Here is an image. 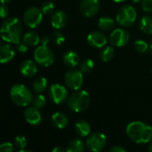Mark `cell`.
<instances>
[{
  "label": "cell",
  "mask_w": 152,
  "mask_h": 152,
  "mask_svg": "<svg viewBox=\"0 0 152 152\" xmlns=\"http://www.w3.org/2000/svg\"><path fill=\"white\" fill-rule=\"evenodd\" d=\"M141 31L146 35H152V18L150 16H143L139 22Z\"/></svg>",
  "instance_id": "cell-22"
},
{
  "label": "cell",
  "mask_w": 152,
  "mask_h": 152,
  "mask_svg": "<svg viewBox=\"0 0 152 152\" xmlns=\"http://www.w3.org/2000/svg\"><path fill=\"white\" fill-rule=\"evenodd\" d=\"M51 120H52V124L55 127H57L59 129L65 128L68 126V124H69V119H68L67 116L65 114L61 113V112H55V113H53V116H52Z\"/></svg>",
  "instance_id": "cell-18"
},
{
  "label": "cell",
  "mask_w": 152,
  "mask_h": 152,
  "mask_svg": "<svg viewBox=\"0 0 152 152\" xmlns=\"http://www.w3.org/2000/svg\"><path fill=\"white\" fill-rule=\"evenodd\" d=\"M8 6L5 4H2V6H1V10H0V13H1V18L2 19H4L7 17L8 15Z\"/></svg>",
  "instance_id": "cell-36"
},
{
  "label": "cell",
  "mask_w": 152,
  "mask_h": 152,
  "mask_svg": "<svg viewBox=\"0 0 152 152\" xmlns=\"http://www.w3.org/2000/svg\"><path fill=\"white\" fill-rule=\"evenodd\" d=\"M52 40H53V42L54 44H56L58 45H61L65 41V36L61 31H54L52 34Z\"/></svg>",
  "instance_id": "cell-31"
},
{
  "label": "cell",
  "mask_w": 152,
  "mask_h": 152,
  "mask_svg": "<svg viewBox=\"0 0 152 152\" xmlns=\"http://www.w3.org/2000/svg\"><path fill=\"white\" fill-rule=\"evenodd\" d=\"M107 37L99 31H94L87 37V43L94 48H102L107 44Z\"/></svg>",
  "instance_id": "cell-14"
},
{
  "label": "cell",
  "mask_w": 152,
  "mask_h": 152,
  "mask_svg": "<svg viewBox=\"0 0 152 152\" xmlns=\"http://www.w3.org/2000/svg\"><path fill=\"white\" fill-rule=\"evenodd\" d=\"M19 152H31V151H28V150H25V149H22V150H20Z\"/></svg>",
  "instance_id": "cell-42"
},
{
  "label": "cell",
  "mask_w": 152,
  "mask_h": 152,
  "mask_svg": "<svg viewBox=\"0 0 152 152\" xmlns=\"http://www.w3.org/2000/svg\"><path fill=\"white\" fill-rule=\"evenodd\" d=\"M90 94L85 90H77L68 100V107L74 112L86 110L90 104Z\"/></svg>",
  "instance_id": "cell-4"
},
{
  "label": "cell",
  "mask_w": 152,
  "mask_h": 152,
  "mask_svg": "<svg viewBox=\"0 0 152 152\" xmlns=\"http://www.w3.org/2000/svg\"><path fill=\"white\" fill-rule=\"evenodd\" d=\"M39 109L32 106V107H28L24 110L23 116L25 120L31 126H38L42 122V115L40 111L38 110Z\"/></svg>",
  "instance_id": "cell-13"
},
{
  "label": "cell",
  "mask_w": 152,
  "mask_h": 152,
  "mask_svg": "<svg viewBox=\"0 0 152 152\" xmlns=\"http://www.w3.org/2000/svg\"><path fill=\"white\" fill-rule=\"evenodd\" d=\"M14 151V147L11 142H3L0 145V151L2 152H12Z\"/></svg>",
  "instance_id": "cell-33"
},
{
  "label": "cell",
  "mask_w": 152,
  "mask_h": 152,
  "mask_svg": "<svg viewBox=\"0 0 152 152\" xmlns=\"http://www.w3.org/2000/svg\"><path fill=\"white\" fill-rule=\"evenodd\" d=\"M148 151L150 152H152V142L150 143V145H149V148H148Z\"/></svg>",
  "instance_id": "cell-40"
},
{
  "label": "cell",
  "mask_w": 152,
  "mask_h": 152,
  "mask_svg": "<svg viewBox=\"0 0 152 152\" xmlns=\"http://www.w3.org/2000/svg\"><path fill=\"white\" fill-rule=\"evenodd\" d=\"M113 56H114V49L112 46H107L100 53V58L104 62L110 61L113 58Z\"/></svg>",
  "instance_id": "cell-26"
},
{
  "label": "cell",
  "mask_w": 152,
  "mask_h": 152,
  "mask_svg": "<svg viewBox=\"0 0 152 152\" xmlns=\"http://www.w3.org/2000/svg\"><path fill=\"white\" fill-rule=\"evenodd\" d=\"M142 10L146 12H152V0H142Z\"/></svg>",
  "instance_id": "cell-34"
},
{
  "label": "cell",
  "mask_w": 152,
  "mask_h": 152,
  "mask_svg": "<svg viewBox=\"0 0 152 152\" xmlns=\"http://www.w3.org/2000/svg\"><path fill=\"white\" fill-rule=\"evenodd\" d=\"M115 26L114 20L110 16H102L98 20V27L102 30H111Z\"/></svg>",
  "instance_id": "cell-23"
},
{
  "label": "cell",
  "mask_w": 152,
  "mask_h": 152,
  "mask_svg": "<svg viewBox=\"0 0 152 152\" xmlns=\"http://www.w3.org/2000/svg\"><path fill=\"white\" fill-rule=\"evenodd\" d=\"M132 1H133L134 3H135V4H137V3H140V2H141L142 0H132Z\"/></svg>",
  "instance_id": "cell-44"
},
{
  "label": "cell",
  "mask_w": 152,
  "mask_h": 152,
  "mask_svg": "<svg viewBox=\"0 0 152 152\" xmlns=\"http://www.w3.org/2000/svg\"><path fill=\"white\" fill-rule=\"evenodd\" d=\"M94 67V62L91 60V59H86L84 60L79 66V69L83 72V73H89L93 70Z\"/></svg>",
  "instance_id": "cell-27"
},
{
  "label": "cell",
  "mask_w": 152,
  "mask_h": 152,
  "mask_svg": "<svg viewBox=\"0 0 152 152\" xmlns=\"http://www.w3.org/2000/svg\"><path fill=\"white\" fill-rule=\"evenodd\" d=\"M126 134L135 143H147L152 140V127L142 121H134L126 126Z\"/></svg>",
  "instance_id": "cell-1"
},
{
  "label": "cell",
  "mask_w": 152,
  "mask_h": 152,
  "mask_svg": "<svg viewBox=\"0 0 152 152\" xmlns=\"http://www.w3.org/2000/svg\"><path fill=\"white\" fill-rule=\"evenodd\" d=\"M34 1H37V0H34Z\"/></svg>",
  "instance_id": "cell-46"
},
{
  "label": "cell",
  "mask_w": 152,
  "mask_h": 152,
  "mask_svg": "<svg viewBox=\"0 0 152 152\" xmlns=\"http://www.w3.org/2000/svg\"><path fill=\"white\" fill-rule=\"evenodd\" d=\"M15 55L14 49L12 45L5 44L2 45L0 47V61L1 63H8L10 62Z\"/></svg>",
  "instance_id": "cell-17"
},
{
  "label": "cell",
  "mask_w": 152,
  "mask_h": 152,
  "mask_svg": "<svg viewBox=\"0 0 152 152\" xmlns=\"http://www.w3.org/2000/svg\"><path fill=\"white\" fill-rule=\"evenodd\" d=\"M32 104L34 107L37 108V109H42L45 106L46 104V99L44 95L38 94L37 96H36L34 99H33V102H32Z\"/></svg>",
  "instance_id": "cell-29"
},
{
  "label": "cell",
  "mask_w": 152,
  "mask_h": 152,
  "mask_svg": "<svg viewBox=\"0 0 152 152\" xmlns=\"http://www.w3.org/2000/svg\"><path fill=\"white\" fill-rule=\"evenodd\" d=\"M53 152H64L65 151V150L63 149V148H61V147H55L54 149H53Z\"/></svg>",
  "instance_id": "cell-39"
},
{
  "label": "cell",
  "mask_w": 152,
  "mask_h": 152,
  "mask_svg": "<svg viewBox=\"0 0 152 152\" xmlns=\"http://www.w3.org/2000/svg\"><path fill=\"white\" fill-rule=\"evenodd\" d=\"M43 20V12L41 9L32 6L26 10L23 14V22L30 28H37Z\"/></svg>",
  "instance_id": "cell-7"
},
{
  "label": "cell",
  "mask_w": 152,
  "mask_h": 152,
  "mask_svg": "<svg viewBox=\"0 0 152 152\" xmlns=\"http://www.w3.org/2000/svg\"><path fill=\"white\" fill-rule=\"evenodd\" d=\"M63 62L66 66L74 68L79 63V56L74 51H68L63 55Z\"/></svg>",
  "instance_id": "cell-19"
},
{
  "label": "cell",
  "mask_w": 152,
  "mask_h": 152,
  "mask_svg": "<svg viewBox=\"0 0 152 152\" xmlns=\"http://www.w3.org/2000/svg\"><path fill=\"white\" fill-rule=\"evenodd\" d=\"M16 50L19 53H25L28 50V45H26L23 41L22 42H19V43L16 44Z\"/></svg>",
  "instance_id": "cell-35"
},
{
  "label": "cell",
  "mask_w": 152,
  "mask_h": 152,
  "mask_svg": "<svg viewBox=\"0 0 152 152\" xmlns=\"http://www.w3.org/2000/svg\"><path fill=\"white\" fill-rule=\"evenodd\" d=\"M49 42H50V37L48 36H44L43 37H41V41H40L41 45H47L49 44Z\"/></svg>",
  "instance_id": "cell-38"
},
{
  "label": "cell",
  "mask_w": 152,
  "mask_h": 152,
  "mask_svg": "<svg viewBox=\"0 0 152 152\" xmlns=\"http://www.w3.org/2000/svg\"><path fill=\"white\" fill-rule=\"evenodd\" d=\"M68 91L66 87L61 84H53L49 89V96L55 104H62L68 99Z\"/></svg>",
  "instance_id": "cell-10"
},
{
  "label": "cell",
  "mask_w": 152,
  "mask_h": 152,
  "mask_svg": "<svg viewBox=\"0 0 152 152\" xmlns=\"http://www.w3.org/2000/svg\"><path fill=\"white\" fill-rule=\"evenodd\" d=\"M80 12L86 17H93L96 15L100 9L99 0H81Z\"/></svg>",
  "instance_id": "cell-12"
},
{
  "label": "cell",
  "mask_w": 152,
  "mask_h": 152,
  "mask_svg": "<svg viewBox=\"0 0 152 152\" xmlns=\"http://www.w3.org/2000/svg\"><path fill=\"white\" fill-rule=\"evenodd\" d=\"M41 10L44 14L45 15H50L54 12V4L51 1H46L42 4L41 5Z\"/></svg>",
  "instance_id": "cell-30"
},
{
  "label": "cell",
  "mask_w": 152,
  "mask_h": 152,
  "mask_svg": "<svg viewBox=\"0 0 152 152\" xmlns=\"http://www.w3.org/2000/svg\"><path fill=\"white\" fill-rule=\"evenodd\" d=\"M22 41L26 45H28V46H36V45H37L40 43L41 38L39 37V36L36 32H34V31H28V32H26L23 35Z\"/></svg>",
  "instance_id": "cell-21"
},
{
  "label": "cell",
  "mask_w": 152,
  "mask_h": 152,
  "mask_svg": "<svg viewBox=\"0 0 152 152\" xmlns=\"http://www.w3.org/2000/svg\"><path fill=\"white\" fill-rule=\"evenodd\" d=\"M48 82L47 79L44 77H39L36 78L33 82V90L36 94H42L47 88Z\"/></svg>",
  "instance_id": "cell-24"
},
{
  "label": "cell",
  "mask_w": 152,
  "mask_h": 152,
  "mask_svg": "<svg viewBox=\"0 0 152 152\" xmlns=\"http://www.w3.org/2000/svg\"><path fill=\"white\" fill-rule=\"evenodd\" d=\"M76 133L81 137H86L91 134V126L88 122L85 120H79L76 123L75 126Z\"/></svg>",
  "instance_id": "cell-20"
},
{
  "label": "cell",
  "mask_w": 152,
  "mask_h": 152,
  "mask_svg": "<svg viewBox=\"0 0 152 152\" xmlns=\"http://www.w3.org/2000/svg\"><path fill=\"white\" fill-rule=\"evenodd\" d=\"M38 68L37 61L32 60H26L24 61L20 67V71L22 76L26 77H32L37 73Z\"/></svg>",
  "instance_id": "cell-15"
},
{
  "label": "cell",
  "mask_w": 152,
  "mask_h": 152,
  "mask_svg": "<svg viewBox=\"0 0 152 152\" xmlns=\"http://www.w3.org/2000/svg\"><path fill=\"white\" fill-rule=\"evenodd\" d=\"M110 152H126V150L125 148H123V147L119 146V145H116V146H114V147L110 148Z\"/></svg>",
  "instance_id": "cell-37"
},
{
  "label": "cell",
  "mask_w": 152,
  "mask_h": 152,
  "mask_svg": "<svg viewBox=\"0 0 152 152\" xmlns=\"http://www.w3.org/2000/svg\"><path fill=\"white\" fill-rule=\"evenodd\" d=\"M130 40V34L124 28H116L114 29L110 36V44L117 47L125 46Z\"/></svg>",
  "instance_id": "cell-11"
},
{
  "label": "cell",
  "mask_w": 152,
  "mask_h": 152,
  "mask_svg": "<svg viewBox=\"0 0 152 152\" xmlns=\"http://www.w3.org/2000/svg\"><path fill=\"white\" fill-rule=\"evenodd\" d=\"M107 145V137L105 134L95 132L91 134L86 142V146L87 150L93 152H98L102 151Z\"/></svg>",
  "instance_id": "cell-8"
},
{
  "label": "cell",
  "mask_w": 152,
  "mask_h": 152,
  "mask_svg": "<svg viewBox=\"0 0 152 152\" xmlns=\"http://www.w3.org/2000/svg\"><path fill=\"white\" fill-rule=\"evenodd\" d=\"M14 144L20 150L25 149L27 147V139L23 135H18L14 140Z\"/></svg>",
  "instance_id": "cell-32"
},
{
  "label": "cell",
  "mask_w": 152,
  "mask_h": 152,
  "mask_svg": "<svg viewBox=\"0 0 152 152\" xmlns=\"http://www.w3.org/2000/svg\"><path fill=\"white\" fill-rule=\"evenodd\" d=\"M137 17L136 10L130 4L123 5L118 12L116 16L117 22L122 27H130L132 26Z\"/></svg>",
  "instance_id": "cell-5"
},
{
  "label": "cell",
  "mask_w": 152,
  "mask_h": 152,
  "mask_svg": "<svg viewBox=\"0 0 152 152\" xmlns=\"http://www.w3.org/2000/svg\"><path fill=\"white\" fill-rule=\"evenodd\" d=\"M150 50H151V52L152 53V42L151 43V45H150Z\"/></svg>",
  "instance_id": "cell-45"
},
{
  "label": "cell",
  "mask_w": 152,
  "mask_h": 152,
  "mask_svg": "<svg viewBox=\"0 0 152 152\" xmlns=\"http://www.w3.org/2000/svg\"><path fill=\"white\" fill-rule=\"evenodd\" d=\"M134 49L140 53H145L150 49V45L144 40H136L134 42Z\"/></svg>",
  "instance_id": "cell-28"
},
{
  "label": "cell",
  "mask_w": 152,
  "mask_h": 152,
  "mask_svg": "<svg viewBox=\"0 0 152 152\" xmlns=\"http://www.w3.org/2000/svg\"><path fill=\"white\" fill-rule=\"evenodd\" d=\"M34 60L37 64L43 67L51 66L55 60V56L53 52L47 47V45H39L36 48L34 52Z\"/></svg>",
  "instance_id": "cell-6"
},
{
  "label": "cell",
  "mask_w": 152,
  "mask_h": 152,
  "mask_svg": "<svg viewBox=\"0 0 152 152\" xmlns=\"http://www.w3.org/2000/svg\"><path fill=\"white\" fill-rule=\"evenodd\" d=\"M84 150H85V143L79 139L72 140L71 142H69L66 148V151L68 152H82L84 151Z\"/></svg>",
  "instance_id": "cell-25"
},
{
  "label": "cell",
  "mask_w": 152,
  "mask_h": 152,
  "mask_svg": "<svg viewBox=\"0 0 152 152\" xmlns=\"http://www.w3.org/2000/svg\"><path fill=\"white\" fill-rule=\"evenodd\" d=\"M64 82L68 88L71 90H79L84 83L83 72L79 69H70L64 77Z\"/></svg>",
  "instance_id": "cell-9"
},
{
  "label": "cell",
  "mask_w": 152,
  "mask_h": 152,
  "mask_svg": "<svg viewBox=\"0 0 152 152\" xmlns=\"http://www.w3.org/2000/svg\"><path fill=\"white\" fill-rule=\"evenodd\" d=\"M11 1H12V0H1L2 4H7V3L11 2Z\"/></svg>",
  "instance_id": "cell-41"
},
{
  "label": "cell",
  "mask_w": 152,
  "mask_h": 152,
  "mask_svg": "<svg viewBox=\"0 0 152 152\" xmlns=\"http://www.w3.org/2000/svg\"><path fill=\"white\" fill-rule=\"evenodd\" d=\"M68 21V16L66 12H64L61 10L55 11L51 17V24L55 29H61L62 28Z\"/></svg>",
  "instance_id": "cell-16"
},
{
  "label": "cell",
  "mask_w": 152,
  "mask_h": 152,
  "mask_svg": "<svg viewBox=\"0 0 152 152\" xmlns=\"http://www.w3.org/2000/svg\"><path fill=\"white\" fill-rule=\"evenodd\" d=\"M21 31V22L18 18L15 17L4 20L0 28L1 37L3 40L12 44H17L20 42Z\"/></svg>",
  "instance_id": "cell-2"
},
{
  "label": "cell",
  "mask_w": 152,
  "mask_h": 152,
  "mask_svg": "<svg viewBox=\"0 0 152 152\" xmlns=\"http://www.w3.org/2000/svg\"><path fill=\"white\" fill-rule=\"evenodd\" d=\"M10 97L12 102L20 107H26L32 103L33 94L31 91L22 84H15L10 90Z\"/></svg>",
  "instance_id": "cell-3"
},
{
  "label": "cell",
  "mask_w": 152,
  "mask_h": 152,
  "mask_svg": "<svg viewBox=\"0 0 152 152\" xmlns=\"http://www.w3.org/2000/svg\"><path fill=\"white\" fill-rule=\"evenodd\" d=\"M114 2L116 3H121V2H124V1H126V0H113Z\"/></svg>",
  "instance_id": "cell-43"
}]
</instances>
